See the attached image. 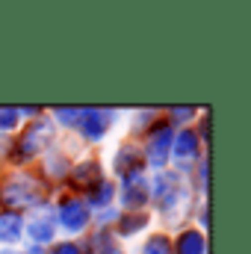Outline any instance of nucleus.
I'll use <instances>...</instances> for the list:
<instances>
[]
</instances>
